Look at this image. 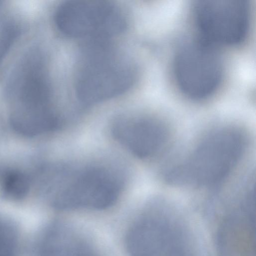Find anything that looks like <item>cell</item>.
Here are the masks:
<instances>
[{"instance_id":"obj_4","label":"cell","mask_w":256,"mask_h":256,"mask_svg":"<svg viewBox=\"0 0 256 256\" xmlns=\"http://www.w3.org/2000/svg\"><path fill=\"white\" fill-rule=\"evenodd\" d=\"M55 22L69 38L104 42L125 28L123 14L117 6L106 0H72L62 3L56 10Z\"/></svg>"},{"instance_id":"obj_2","label":"cell","mask_w":256,"mask_h":256,"mask_svg":"<svg viewBox=\"0 0 256 256\" xmlns=\"http://www.w3.org/2000/svg\"><path fill=\"white\" fill-rule=\"evenodd\" d=\"M124 186L122 176L104 166H88L78 170L66 166L49 201L60 209L103 210L118 201Z\"/></svg>"},{"instance_id":"obj_3","label":"cell","mask_w":256,"mask_h":256,"mask_svg":"<svg viewBox=\"0 0 256 256\" xmlns=\"http://www.w3.org/2000/svg\"><path fill=\"white\" fill-rule=\"evenodd\" d=\"M106 44H92L80 60L74 88L84 104H94L117 96L133 83L132 65Z\"/></svg>"},{"instance_id":"obj_5","label":"cell","mask_w":256,"mask_h":256,"mask_svg":"<svg viewBox=\"0 0 256 256\" xmlns=\"http://www.w3.org/2000/svg\"><path fill=\"white\" fill-rule=\"evenodd\" d=\"M174 72L182 92L190 98L202 99L212 94L218 86L222 64L212 45L198 40L180 48L174 60Z\"/></svg>"},{"instance_id":"obj_7","label":"cell","mask_w":256,"mask_h":256,"mask_svg":"<svg viewBox=\"0 0 256 256\" xmlns=\"http://www.w3.org/2000/svg\"><path fill=\"white\" fill-rule=\"evenodd\" d=\"M110 133L120 146L142 160L160 154L168 146L171 138L168 124L151 117L118 119L112 124Z\"/></svg>"},{"instance_id":"obj_6","label":"cell","mask_w":256,"mask_h":256,"mask_svg":"<svg viewBox=\"0 0 256 256\" xmlns=\"http://www.w3.org/2000/svg\"><path fill=\"white\" fill-rule=\"evenodd\" d=\"M194 19L202 40L234 45L244 40L250 22L246 0H202L194 6Z\"/></svg>"},{"instance_id":"obj_1","label":"cell","mask_w":256,"mask_h":256,"mask_svg":"<svg viewBox=\"0 0 256 256\" xmlns=\"http://www.w3.org/2000/svg\"><path fill=\"white\" fill-rule=\"evenodd\" d=\"M248 142L244 132L237 127L216 130L168 172L166 179L176 185L214 187L222 183L238 164Z\"/></svg>"},{"instance_id":"obj_9","label":"cell","mask_w":256,"mask_h":256,"mask_svg":"<svg viewBox=\"0 0 256 256\" xmlns=\"http://www.w3.org/2000/svg\"><path fill=\"white\" fill-rule=\"evenodd\" d=\"M0 218V256H14L16 239L14 232Z\"/></svg>"},{"instance_id":"obj_8","label":"cell","mask_w":256,"mask_h":256,"mask_svg":"<svg viewBox=\"0 0 256 256\" xmlns=\"http://www.w3.org/2000/svg\"><path fill=\"white\" fill-rule=\"evenodd\" d=\"M36 168L30 170L20 166H0V196L12 201L25 198L35 186Z\"/></svg>"},{"instance_id":"obj_10","label":"cell","mask_w":256,"mask_h":256,"mask_svg":"<svg viewBox=\"0 0 256 256\" xmlns=\"http://www.w3.org/2000/svg\"><path fill=\"white\" fill-rule=\"evenodd\" d=\"M18 28L12 23L6 24L0 28V64L18 36Z\"/></svg>"}]
</instances>
